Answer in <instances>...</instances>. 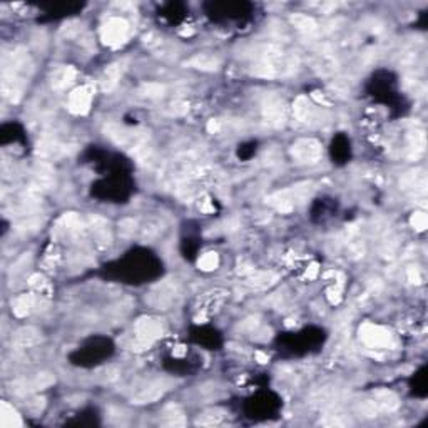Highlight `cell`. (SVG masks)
Returning a JSON list of instances; mask_svg holds the SVG:
<instances>
[{"label": "cell", "mask_w": 428, "mask_h": 428, "mask_svg": "<svg viewBox=\"0 0 428 428\" xmlns=\"http://www.w3.org/2000/svg\"><path fill=\"white\" fill-rule=\"evenodd\" d=\"M70 105H72V109H74V111H84V109H87L89 94L84 91V89L74 92V96H72V99H70Z\"/></svg>", "instance_id": "obj_1"}, {"label": "cell", "mask_w": 428, "mask_h": 428, "mask_svg": "<svg viewBox=\"0 0 428 428\" xmlns=\"http://www.w3.org/2000/svg\"><path fill=\"white\" fill-rule=\"evenodd\" d=\"M124 32H126V25L119 22V20L109 24L107 27V37L111 42H119L122 39V35H124Z\"/></svg>", "instance_id": "obj_2"}, {"label": "cell", "mask_w": 428, "mask_h": 428, "mask_svg": "<svg viewBox=\"0 0 428 428\" xmlns=\"http://www.w3.org/2000/svg\"><path fill=\"white\" fill-rule=\"evenodd\" d=\"M199 264L202 266V268L204 269H213L216 264H218V256H216L214 253H209V254H206L204 258H202L201 261H199Z\"/></svg>", "instance_id": "obj_3"}]
</instances>
